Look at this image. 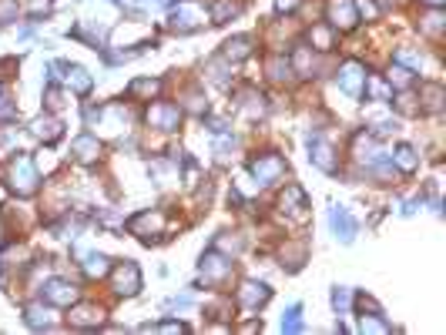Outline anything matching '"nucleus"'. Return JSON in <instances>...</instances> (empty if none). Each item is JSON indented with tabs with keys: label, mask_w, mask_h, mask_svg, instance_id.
I'll use <instances>...</instances> for the list:
<instances>
[{
	"label": "nucleus",
	"mask_w": 446,
	"mask_h": 335,
	"mask_svg": "<svg viewBox=\"0 0 446 335\" xmlns=\"http://www.w3.org/2000/svg\"><path fill=\"white\" fill-rule=\"evenodd\" d=\"M379 3H396V0H379Z\"/></svg>",
	"instance_id": "obj_44"
},
{
	"label": "nucleus",
	"mask_w": 446,
	"mask_h": 335,
	"mask_svg": "<svg viewBox=\"0 0 446 335\" xmlns=\"http://www.w3.org/2000/svg\"><path fill=\"white\" fill-rule=\"evenodd\" d=\"M366 84H369V91H372L376 101H390V98H393V91H390L383 80H366Z\"/></svg>",
	"instance_id": "obj_36"
},
{
	"label": "nucleus",
	"mask_w": 446,
	"mask_h": 335,
	"mask_svg": "<svg viewBox=\"0 0 446 335\" xmlns=\"http://www.w3.org/2000/svg\"><path fill=\"white\" fill-rule=\"evenodd\" d=\"M158 91H161V80H151V78L134 80V84H131L134 98H151V94H158Z\"/></svg>",
	"instance_id": "obj_31"
},
{
	"label": "nucleus",
	"mask_w": 446,
	"mask_h": 335,
	"mask_svg": "<svg viewBox=\"0 0 446 335\" xmlns=\"http://www.w3.org/2000/svg\"><path fill=\"white\" fill-rule=\"evenodd\" d=\"M268 74H272L275 80H289L292 78V64L286 61V57H272V61H268Z\"/></svg>",
	"instance_id": "obj_30"
},
{
	"label": "nucleus",
	"mask_w": 446,
	"mask_h": 335,
	"mask_svg": "<svg viewBox=\"0 0 446 335\" xmlns=\"http://www.w3.org/2000/svg\"><path fill=\"white\" fill-rule=\"evenodd\" d=\"M339 87L349 98H359L363 87H366V67H363L359 61H346L339 71Z\"/></svg>",
	"instance_id": "obj_8"
},
{
	"label": "nucleus",
	"mask_w": 446,
	"mask_h": 335,
	"mask_svg": "<svg viewBox=\"0 0 446 335\" xmlns=\"http://www.w3.org/2000/svg\"><path fill=\"white\" fill-rule=\"evenodd\" d=\"M309 158H312L315 168H322L326 175H336V171H339V158L332 151V144L322 141L319 134H309Z\"/></svg>",
	"instance_id": "obj_6"
},
{
	"label": "nucleus",
	"mask_w": 446,
	"mask_h": 335,
	"mask_svg": "<svg viewBox=\"0 0 446 335\" xmlns=\"http://www.w3.org/2000/svg\"><path fill=\"white\" fill-rule=\"evenodd\" d=\"M44 299L51 305H74L78 302V288L71 282H64V279H51V282L44 285Z\"/></svg>",
	"instance_id": "obj_10"
},
{
	"label": "nucleus",
	"mask_w": 446,
	"mask_h": 335,
	"mask_svg": "<svg viewBox=\"0 0 446 335\" xmlns=\"http://www.w3.org/2000/svg\"><path fill=\"white\" fill-rule=\"evenodd\" d=\"M61 78H64V84L71 87V91H78V94H87L91 87H94V78L84 71V67H78V64H61Z\"/></svg>",
	"instance_id": "obj_16"
},
{
	"label": "nucleus",
	"mask_w": 446,
	"mask_h": 335,
	"mask_svg": "<svg viewBox=\"0 0 446 335\" xmlns=\"http://www.w3.org/2000/svg\"><path fill=\"white\" fill-rule=\"evenodd\" d=\"M61 91H57V87H47V107H54V111H57V107H61Z\"/></svg>",
	"instance_id": "obj_39"
},
{
	"label": "nucleus",
	"mask_w": 446,
	"mask_h": 335,
	"mask_svg": "<svg viewBox=\"0 0 446 335\" xmlns=\"http://www.w3.org/2000/svg\"><path fill=\"white\" fill-rule=\"evenodd\" d=\"M84 272H87L91 279H105L107 272H111V265H107V258H105V255L91 252V255H84Z\"/></svg>",
	"instance_id": "obj_25"
},
{
	"label": "nucleus",
	"mask_w": 446,
	"mask_h": 335,
	"mask_svg": "<svg viewBox=\"0 0 446 335\" xmlns=\"http://www.w3.org/2000/svg\"><path fill=\"white\" fill-rule=\"evenodd\" d=\"M352 151H356V161H363L369 168H379V164H386V151L379 148V141L372 138V134H356V141H352Z\"/></svg>",
	"instance_id": "obj_7"
},
{
	"label": "nucleus",
	"mask_w": 446,
	"mask_h": 335,
	"mask_svg": "<svg viewBox=\"0 0 446 335\" xmlns=\"http://www.w3.org/2000/svg\"><path fill=\"white\" fill-rule=\"evenodd\" d=\"M359 329H363V332H390V322H383L379 312H372V315H363Z\"/></svg>",
	"instance_id": "obj_32"
},
{
	"label": "nucleus",
	"mask_w": 446,
	"mask_h": 335,
	"mask_svg": "<svg viewBox=\"0 0 446 335\" xmlns=\"http://www.w3.org/2000/svg\"><path fill=\"white\" fill-rule=\"evenodd\" d=\"M67 318H71V325H74V329H98V325L105 322V309H101V305L84 302V305H78V309L71 312Z\"/></svg>",
	"instance_id": "obj_13"
},
{
	"label": "nucleus",
	"mask_w": 446,
	"mask_h": 335,
	"mask_svg": "<svg viewBox=\"0 0 446 335\" xmlns=\"http://www.w3.org/2000/svg\"><path fill=\"white\" fill-rule=\"evenodd\" d=\"M268 285L262 282H245L238 288V305H245V309H262L265 302H268Z\"/></svg>",
	"instance_id": "obj_15"
},
{
	"label": "nucleus",
	"mask_w": 446,
	"mask_h": 335,
	"mask_svg": "<svg viewBox=\"0 0 446 335\" xmlns=\"http://www.w3.org/2000/svg\"><path fill=\"white\" fill-rule=\"evenodd\" d=\"M390 84H396V87H403V91H406V87L413 84V71H410V67H403V64H393V67H390Z\"/></svg>",
	"instance_id": "obj_29"
},
{
	"label": "nucleus",
	"mask_w": 446,
	"mask_h": 335,
	"mask_svg": "<svg viewBox=\"0 0 446 335\" xmlns=\"http://www.w3.org/2000/svg\"><path fill=\"white\" fill-rule=\"evenodd\" d=\"M178 121H182V107L171 101H158L148 107V125L158 131H175L178 128Z\"/></svg>",
	"instance_id": "obj_5"
},
{
	"label": "nucleus",
	"mask_w": 446,
	"mask_h": 335,
	"mask_svg": "<svg viewBox=\"0 0 446 335\" xmlns=\"http://www.w3.org/2000/svg\"><path fill=\"white\" fill-rule=\"evenodd\" d=\"M71 155L78 158L81 164H94L101 158V141L94 134H81V138H74V144H71Z\"/></svg>",
	"instance_id": "obj_14"
},
{
	"label": "nucleus",
	"mask_w": 446,
	"mask_h": 335,
	"mask_svg": "<svg viewBox=\"0 0 446 335\" xmlns=\"http://www.w3.org/2000/svg\"><path fill=\"white\" fill-rule=\"evenodd\" d=\"M423 3H426V7H443L446 0H423Z\"/></svg>",
	"instance_id": "obj_43"
},
{
	"label": "nucleus",
	"mask_w": 446,
	"mask_h": 335,
	"mask_svg": "<svg viewBox=\"0 0 446 335\" xmlns=\"http://www.w3.org/2000/svg\"><path fill=\"white\" fill-rule=\"evenodd\" d=\"M299 7V0H275V10L279 14H286V10H295Z\"/></svg>",
	"instance_id": "obj_41"
},
{
	"label": "nucleus",
	"mask_w": 446,
	"mask_h": 335,
	"mask_svg": "<svg viewBox=\"0 0 446 335\" xmlns=\"http://www.w3.org/2000/svg\"><path fill=\"white\" fill-rule=\"evenodd\" d=\"M24 318H27V325H30V329H51V309H44L41 302L27 305Z\"/></svg>",
	"instance_id": "obj_21"
},
{
	"label": "nucleus",
	"mask_w": 446,
	"mask_h": 335,
	"mask_svg": "<svg viewBox=\"0 0 446 335\" xmlns=\"http://www.w3.org/2000/svg\"><path fill=\"white\" fill-rule=\"evenodd\" d=\"M158 332H184L182 322H161V325H155Z\"/></svg>",
	"instance_id": "obj_40"
},
{
	"label": "nucleus",
	"mask_w": 446,
	"mask_h": 335,
	"mask_svg": "<svg viewBox=\"0 0 446 335\" xmlns=\"http://www.w3.org/2000/svg\"><path fill=\"white\" fill-rule=\"evenodd\" d=\"M205 21H209V10H205L202 3H182V7L171 14V27H175V30H182V34L198 30Z\"/></svg>",
	"instance_id": "obj_4"
},
{
	"label": "nucleus",
	"mask_w": 446,
	"mask_h": 335,
	"mask_svg": "<svg viewBox=\"0 0 446 335\" xmlns=\"http://www.w3.org/2000/svg\"><path fill=\"white\" fill-rule=\"evenodd\" d=\"M329 225H332V232H336V238L339 241H352L356 238V221H352V215H349V208H342L336 205L332 211H329Z\"/></svg>",
	"instance_id": "obj_12"
},
{
	"label": "nucleus",
	"mask_w": 446,
	"mask_h": 335,
	"mask_svg": "<svg viewBox=\"0 0 446 335\" xmlns=\"http://www.w3.org/2000/svg\"><path fill=\"white\" fill-rule=\"evenodd\" d=\"M282 175H286V161H282L279 155H259L255 161H252V178L259 181L262 188L282 181Z\"/></svg>",
	"instance_id": "obj_2"
},
{
	"label": "nucleus",
	"mask_w": 446,
	"mask_h": 335,
	"mask_svg": "<svg viewBox=\"0 0 446 335\" xmlns=\"http://www.w3.org/2000/svg\"><path fill=\"white\" fill-rule=\"evenodd\" d=\"M30 134L51 144V141H57V138H61V121H57V118H37V121L30 125Z\"/></svg>",
	"instance_id": "obj_18"
},
{
	"label": "nucleus",
	"mask_w": 446,
	"mask_h": 335,
	"mask_svg": "<svg viewBox=\"0 0 446 335\" xmlns=\"http://www.w3.org/2000/svg\"><path fill=\"white\" fill-rule=\"evenodd\" d=\"M202 275H205V282H225L229 275H232V261L229 258H222L218 252H209V255L202 258Z\"/></svg>",
	"instance_id": "obj_9"
},
{
	"label": "nucleus",
	"mask_w": 446,
	"mask_h": 335,
	"mask_svg": "<svg viewBox=\"0 0 446 335\" xmlns=\"http://www.w3.org/2000/svg\"><path fill=\"white\" fill-rule=\"evenodd\" d=\"M279 208H282V211H295V208H306V195H302V188L289 184V188H286V195L279 198Z\"/></svg>",
	"instance_id": "obj_26"
},
{
	"label": "nucleus",
	"mask_w": 446,
	"mask_h": 335,
	"mask_svg": "<svg viewBox=\"0 0 446 335\" xmlns=\"http://www.w3.org/2000/svg\"><path fill=\"white\" fill-rule=\"evenodd\" d=\"M238 10H242V7H238L235 0H218V3L209 10V17H211V24H225L229 17H235Z\"/></svg>",
	"instance_id": "obj_24"
},
{
	"label": "nucleus",
	"mask_w": 446,
	"mask_h": 335,
	"mask_svg": "<svg viewBox=\"0 0 446 335\" xmlns=\"http://www.w3.org/2000/svg\"><path fill=\"white\" fill-rule=\"evenodd\" d=\"M17 21V0H0V24Z\"/></svg>",
	"instance_id": "obj_35"
},
{
	"label": "nucleus",
	"mask_w": 446,
	"mask_h": 335,
	"mask_svg": "<svg viewBox=\"0 0 446 335\" xmlns=\"http://www.w3.org/2000/svg\"><path fill=\"white\" fill-rule=\"evenodd\" d=\"M111 288H114L118 295H138V288H141V272H138V265H134V261L114 265V272H111Z\"/></svg>",
	"instance_id": "obj_3"
},
{
	"label": "nucleus",
	"mask_w": 446,
	"mask_h": 335,
	"mask_svg": "<svg viewBox=\"0 0 446 335\" xmlns=\"http://www.w3.org/2000/svg\"><path fill=\"white\" fill-rule=\"evenodd\" d=\"M329 21H332V27H339V30H352L356 21H359L356 3L352 0H332L329 3Z\"/></svg>",
	"instance_id": "obj_11"
},
{
	"label": "nucleus",
	"mask_w": 446,
	"mask_h": 335,
	"mask_svg": "<svg viewBox=\"0 0 446 335\" xmlns=\"http://www.w3.org/2000/svg\"><path fill=\"white\" fill-rule=\"evenodd\" d=\"M352 3H356V14H359V17H366V21H376V17H379L376 0H352Z\"/></svg>",
	"instance_id": "obj_34"
},
{
	"label": "nucleus",
	"mask_w": 446,
	"mask_h": 335,
	"mask_svg": "<svg viewBox=\"0 0 446 335\" xmlns=\"http://www.w3.org/2000/svg\"><path fill=\"white\" fill-rule=\"evenodd\" d=\"M393 161H396L399 171H416V168H420V155H416L410 144H399V148L393 151Z\"/></svg>",
	"instance_id": "obj_23"
},
{
	"label": "nucleus",
	"mask_w": 446,
	"mask_h": 335,
	"mask_svg": "<svg viewBox=\"0 0 446 335\" xmlns=\"http://www.w3.org/2000/svg\"><path fill=\"white\" fill-rule=\"evenodd\" d=\"M420 107L423 111H440V107H443V87H440V84H423Z\"/></svg>",
	"instance_id": "obj_22"
},
{
	"label": "nucleus",
	"mask_w": 446,
	"mask_h": 335,
	"mask_svg": "<svg viewBox=\"0 0 446 335\" xmlns=\"http://www.w3.org/2000/svg\"><path fill=\"white\" fill-rule=\"evenodd\" d=\"M309 41H312L315 51H332V47H336V30H332L329 24H312Z\"/></svg>",
	"instance_id": "obj_19"
},
{
	"label": "nucleus",
	"mask_w": 446,
	"mask_h": 335,
	"mask_svg": "<svg viewBox=\"0 0 446 335\" xmlns=\"http://www.w3.org/2000/svg\"><path fill=\"white\" fill-rule=\"evenodd\" d=\"M423 30H426L429 37H440V30H443V14H440V7H433V10L423 17Z\"/></svg>",
	"instance_id": "obj_28"
},
{
	"label": "nucleus",
	"mask_w": 446,
	"mask_h": 335,
	"mask_svg": "<svg viewBox=\"0 0 446 335\" xmlns=\"http://www.w3.org/2000/svg\"><path fill=\"white\" fill-rule=\"evenodd\" d=\"M248 54H252V37H245V34H242V37H232V41H225V47H222V57L232 61V64H235V61H245Z\"/></svg>",
	"instance_id": "obj_17"
},
{
	"label": "nucleus",
	"mask_w": 446,
	"mask_h": 335,
	"mask_svg": "<svg viewBox=\"0 0 446 335\" xmlns=\"http://www.w3.org/2000/svg\"><path fill=\"white\" fill-rule=\"evenodd\" d=\"M215 248H222V252H232V255H238V252H242V238H218V241H215Z\"/></svg>",
	"instance_id": "obj_38"
},
{
	"label": "nucleus",
	"mask_w": 446,
	"mask_h": 335,
	"mask_svg": "<svg viewBox=\"0 0 446 335\" xmlns=\"http://www.w3.org/2000/svg\"><path fill=\"white\" fill-rule=\"evenodd\" d=\"M299 329H302V309L292 305V309L282 315V332H299Z\"/></svg>",
	"instance_id": "obj_33"
},
{
	"label": "nucleus",
	"mask_w": 446,
	"mask_h": 335,
	"mask_svg": "<svg viewBox=\"0 0 446 335\" xmlns=\"http://www.w3.org/2000/svg\"><path fill=\"white\" fill-rule=\"evenodd\" d=\"M37 168H34V161L27 155H17L14 158V164H10V188L17 191V195H34L37 191Z\"/></svg>",
	"instance_id": "obj_1"
},
{
	"label": "nucleus",
	"mask_w": 446,
	"mask_h": 335,
	"mask_svg": "<svg viewBox=\"0 0 446 335\" xmlns=\"http://www.w3.org/2000/svg\"><path fill=\"white\" fill-rule=\"evenodd\" d=\"M134 235H145L148 228L151 232H158V228H164V215L161 211H145V215H138V218H131V225H128Z\"/></svg>",
	"instance_id": "obj_20"
},
{
	"label": "nucleus",
	"mask_w": 446,
	"mask_h": 335,
	"mask_svg": "<svg viewBox=\"0 0 446 335\" xmlns=\"http://www.w3.org/2000/svg\"><path fill=\"white\" fill-rule=\"evenodd\" d=\"M399 61H403V64H420V57L410 51H399Z\"/></svg>",
	"instance_id": "obj_42"
},
{
	"label": "nucleus",
	"mask_w": 446,
	"mask_h": 335,
	"mask_svg": "<svg viewBox=\"0 0 446 335\" xmlns=\"http://www.w3.org/2000/svg\"><path fill=\"white\" fill-rule=\"evenodd\" d=\"M292 71H295V74H302V78H306V74H309V71H312V47H299V51L292 54Z\"/></svg>",
	"instance_id": "obj_27"
},
{
	"label": "nucleus",
	"mask_w": 446,
	"mask_h": 335,
	"mask_svg": "<svg viewBox=\"0 0 446 335\" xmlns=\"http://www.w3.org/2000/svg\"><path fill=\"white\" fill-rule=\"evenodd\" d=\"M349 302H352V299H349V288H336V292H332V305L339 312H349Z\"/></svg>",
	"instance_id": "obj_37"
}]
</instances>
